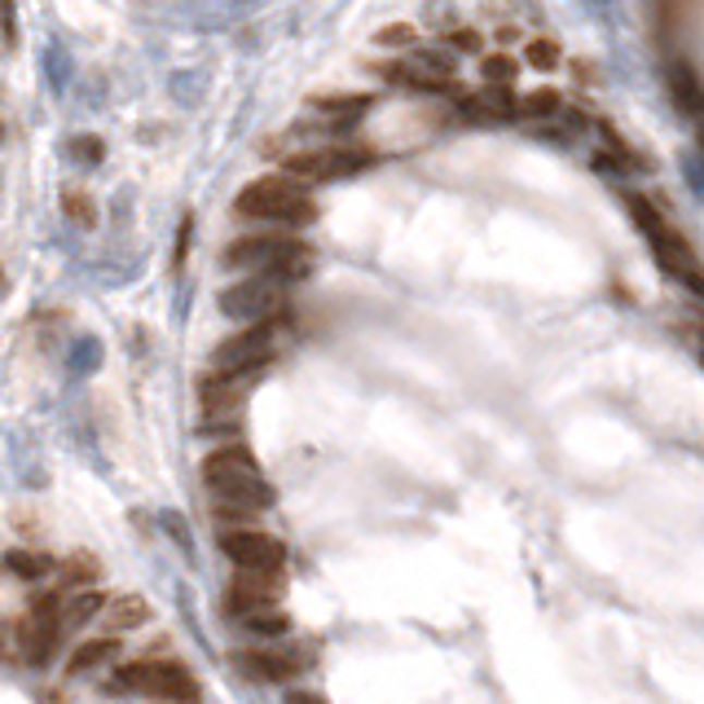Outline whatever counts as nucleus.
Here are the masks:
<instances>
[{"label":"nucleus","mask_w":704,"mask_h":704,"mask_svg":"<svg viewBox=\"0 0 704 704\" xmlns=\"http://www.w3.org/2000/svg\"><path fill=\"white\" fill-rule=\"evenodd\" d=\"M203 485L211 489V511L224 524H247L252 515H260L265 507H274V489L260 472V462L252 449H243L239 440L220 445L203 458Z\"/></svg>","instance_id":"1"},{"label":"nucleus","mask_w":704,"mask_h":704,"mask_svg":"<svg viewBox=\"0 0 704 704\" xmlns=\"http://www.w3.org/2000/svg\"><path fill=\"white\" fill-rule=\"evenodd\" d=\"M313 247L291 239L287 229L269 224V229H256V233H243V239H233L224 252H220V269L224 274H269L278 282H300L308 278L313 269Z\"/></svg>","instance_id":"2"},{"label":"nucleus","mask_w":704,"mask_h":704,"mask_svg":"<svg viewBox=\"0 0 704 704\" xmlns=\"http://www.w3.org/2000/svg\"><path fill=\"white\" fill-rule=\"evenodd\" d=\"M233 211H239L243 220H260V224H278V229H304V224L317 220V203H313L308 185L291 181L287 172L256 177L252 185H243Z\"/></svg>","instance_id":"3"},{"label":"nucleus","mask_w":704,"mask_h":704,"mask_svg":"<svg viewBox=\"0 0 704 704\" xmlns=\"http://www.w3.org/2000/svg\"><path fill=\"white\" fill-rule=\"evenodd\" d=\"M621 203H626V211L634 216V224L647 233V247H652L656 265H660L673 282H682L691 295L704 300V269H700V260H695V252L687 247L682 233L652 207V198H643V194H621Z\"/></svg>","instance_id":"4"},{"label":"nucleus","mask_w":704,"mask_h":704,"mask_svg":"<svg viewBox=\"0 0 704 704\" xmlns=\"http://www.w3.org/2000/svg\"><path fill=\"white\" fill-rule=\"evenodd\" d=\"M110 687L114 691L155 695V700H168V704H198L203 700L198 678L185 665H177V660H133V665H120Z\"/></svg>","instance_id":"5"},{"label":"nucleus","mask_w":704,"mask_h":704,"mask_svg":"<svg viewBox=\"0 0 704 704\" xmlns=\"http://www.w3.org/2000/svg\"><path fill=\"white\" fill-rule=\"evenodd\" d=\"M282 317H269V321H252L243 326L239 335H229L211 348V371H229V375H260L274 352H278V335H282Z\"/></svg>","instance_id":"6"},{"label":"nucleus","mask_w":704,"mask_h":704,"mask_svg":"<svg viewBox=\"0 0 704 704\" xmlns=\"http://www.w3.org/2000/svg\"><path fill=\"white\" fill-rule=\"evenodd\" d=\"M220 313L229 321H269V317H282L287 313V282L269 278V274H243V278H233L224 291H220Z\"/></svg>","instance_id":"7"},{"label":"nucleus","mask_w":704,"mask_h":704,"mask_svg":"<svg viewBox=\"0 0 704 704\" xmlns=\"http://www.w3.org/2000/svg\"><path fill=\"white\" fill-rule=\"evenodd\" d=\"M256 388V375H229V371H211L198 379V410H203V423L198 432H233L239 427V414L247 405Z\"/></svg>","instance_id":"8"},{"label":"nucleus","mask_w":704,"mask_h":704,"mask_svg":"<svg viewBox=\"0 0 704 704\" xmlns=\"http://www.w3.org/2000/svg\"><path fill=\"white\" fill-rule=\"evenodd\" d=\"M371 163V150L362 146H313V150H295L282 159V172L300 185H321L348 172H362Z\"/></svg>","instance_id":"9"},{"label":"nucleus","mask_w":704,"mask_h":704,"mask_svg":"<svg viewBox=\"0 0 704 704\" xmlns=\"http://www.w3.org/2000/svg\"><path fill=\"white\" fill-rule=\"evenodd\" d=\"M58 643H62V591L40 595L27 608V617L19 621V647H23L27 665H49Z\"/></svg>","instance_id":"10"},{"label":"nucleus","mask_w":704,"mask_h":704,"mask_svg":"<svg viewBox=\"0 0 704 704\" xmlns=\"http://www.w3.org/2000/svg\"><path fill=\"white\" fill-rule=\"evenodd\" d=\"M216 542H220L224 559L239 568H282L287 563V546L274 533L252 529V524H224Z\"/></svg>","instance_id":"11"},{"label":"nucleus","mask_w":704,"mask_h":704,"mask_svg":"<svg viewBox=\"0 0 704 704\" xmlns=\"http://www.w3.org/2000/svg\"><path fill=\"white\" fill-rule=\"evenodd\" d=\"M282 591H287L282 568H239V576H233L224 591V608H229V617L274 608L282 599Z\"/></svg>","instance_id":"12"},{"label":"nucleus","mask_w":704,"mask_h":704,"mask_svg":"<svg viewBox=\"0 0 704 704\" xmlns=\"http://www.w3.org/2000/svg\"><path fill=\"white\" fill-rule=\"evenodd\" d=\"M233 669L256 682H291L304 669V660L291 652H274V647H247V652H233Z\"/></svg>","instance_id":"13"},{"label":"nucleus","mask_w":704,"mask_h":704,"mask_svg":"<svg viewBox=\"0 0 704 704\" xmlns=\"http://www.w3.org/2000/svg\"><path fill=\"white\" fill-rule=\"evenodd\" d=\"M462 110L472 114V120H481V124H507V120L520 114V97L511 93V84H489L485 93H466Z\"/></svg>","instance_id":"14"},{"label":"nucleus","mask_w":704,"mask_h":704,"mask_svg":"<svg viewBox=\"0 0 704 704\" xmlns=\"http://www.w3.org/2000/svg\"><path fill=\"white\" fill-rule=\"evenodd\" d=\"M308 106H313L317 114H326L330 129H348V124H357L362 114L371 110V97H366V93H317Z\"/></svg>","instance_id":"15"},{"label":"nucleus","mask_w":704,"mask_h":704,"mask_svg":"<svg viewBox=\"0 0 704 704\" xmlns=\"http://www.w3.org/2000/svg\"><path fill=\"white\" fill-rule=\"evenodd\" d=\"M114 656H120V639H84L75 652H71V660H66V673L71 678H84V673H93V669H106Z\"/></svg>","instance_id":"16"},{"label":"nucleus","mask_w":704,"mask_h":704,"mask_svg":"<svg viewBox=\"0 0 704 704\" xmlns=\"http://www.w3.org/2000/svg\"><path fill=\"white\" fill-rule=\"evenodd\" d=\"M101 617H106L110 634H120V630H137V626H146V621H150V604H146L142 595H120V599H106Z\"/></svg>","instance_id":"17"},{"label":"nucleus","mask_w":704,"mask_h":704,"mask_svg":"<svg viewBox=\"0 0 704 704\" xmlns=\"http://www.w3.org/2000/svg\"><path fill=\"white\" fill-rule=\"evenodd\" d=\"M101 608H106V595L101 591H80L75 599H62V634L88 626L93 617H101Z\"/></svg>","instance_id":"18"},{"label":"nucleus","mask_w":704,"mask_h":704,"mask_svg":"<svg viewBox=\"0 0 704 704\" xmlns=\"http://www.w3.org/2000/svg\"><path fill=\"white\" fill-rule=\"evenodd\" d=\"M239 621H243V630H252L260 639H274V634H287L291 630V617L278 612V608H256V612H243Z\"/></svg>","instance_id":"19"},{"label":"nucleus","mask_w":704,"mask_h":704,"mask_svg":"<svg viewBox=\"0 0 704 704\" xmlns=\"http://www.w3.org/2000/svg\"><path fill=\"white\" fill-rule=\"evenodd\" d=\"M5 568H10L14 576L36 581V576H45V572L53 568V559H49V555H40V550H10V555H5Z\"/></svg>","instance_id":"20"},{"label":"nucleus","mask_w":704,"mask_h":704,"mask_svg":"<svg viewBox=\"0 0 704 704\" xmlns=\"http://www.w3.org/2000/svg\"><path fill=\"white\" fill-rule=\"evenodd\" d=\"M563 97L555 88H533L529 97H520V114H529V120H550V114H559Z\"/></svg>","instance_id":"21"},{"label":"nucleus","mask_w":704,"mask_h":704,"mask_svg":"<svg viewBox=\"0 0 704 704\" xmlns=\"http://www.w3.org/2000/svg\"><path fill=\"white\" fill-rule=\"evenodd\" d=\"M524 62L537 66V71H550V66H559V45H555L550 36H533V40L524 45Z\"/></svg>","instance_id":"22"},{"label":"nucleus","mask_w":704,"mask_h":704,"mask_svg":"<svg viewBox=\"0 0 704 704\" xmlns=\"http://www.w3.org/2000/svg\"><path fill=\"white\" fill-rule=\"evenodd\" d=\"M481 71H485V84H515L520 62H515L511 53H489V58L481 62Z\"/></svg>","instance_id":"23"},{"label":"nucleus","mask_w":704,"mask_h":704,"mask_svg":"<svg viewBox=\"0 0 704 704\" xmlns=\"http://www.w3.org/2000/svg\"><path fill=\"white\" fill-rule=\"evenodd\" d=\"M410 62H414V66H423V71H432V75H445V80H453V71H458L453 53H445V49H423V53H410Z\"/></svg>","instance_id":"24"},{"label":"nucleus","mask_w":704,"mask_h":704,"mask_svg":"<svg viewBox=\"0 0 704 704\" xmlns=\"http://www.w3.org/2000/svg\"><path fill=\"white\" fill-rule=\"evenodd\" d=\"M414 40H418V27H410V23H392V27H384L375 36V45H384V49H405Z\"/></svg>","instance_id":"25"},{"label":"nucleus","mask_w":704,"mask_h":704,"mask_svg":"<svg viewBox=\"0 0 704 704\" xmlns=\"http://www.w3.org/2000/svg\"><path fill=\"white\" fill-rule=\"evenodd\" d=\"M62 207H66V216H71L75 224H93V220H97V211L88 207V194H80V190H66V194H62Z\"/></svg>","instance_id":"26"},{"label":"nucleus","mask_w":704,"mask_h":704,"mask_svg":"<svg viewBox=\"0 0 704 704\" xmlns=\"http://www.w3.org/2000/svg\"><path fill=\"white\" fill-rule=\"evenodd\" d=\"M84 581H97V563L88 555H75L66 568H62V585H84Z\"/></svg>","instance_id":"27"},{"label":"nucleus","mask_w":704,"mask_h":704,"mask_svg":"<svg viewBox=\"0 0 704 704\" xmlns=\"http://www.w3.org/2000/svg\"><path fill=\"white\" fill-rule=\"evenodd\" d=\"M445 40H449V49H458V53H481V32H472V27H453Z\"/></svg>","instance_id":"28"},{"label":"nucleus","mask_w":704,"mask_h":704,"mask_svg":"<svg viewBox=\"0 0 704 704\" xmlns=\"http://www.w3.org/2000/svg\"><path fill=\"white\" fill-rule=\"evenodd\" d=\"M71 159L75 163H97L101 159V142L97 137H75L71 142Z\"/></svg>","instance_id":"29"},{"label":"nucleus","mask_w":704,"mask_h":704,"mask_svg":"<svg viewBox=\"0 0 704 704\" xmlns=\"http://www.w3.org/2000/svg\"><path fill=\"white\" fill-rule=\"evenodd\" d=\"M287 704H326V695H317V691H291Z\"/></svg>","instance_id":"30"},{"label":"nucleus","mask_w":704,"mask_h":704,"mask_svg":"<svg viewBox=\"0 0 704 704\" xmlns=\"http://www.w3.org/2000/svg\"><path fill=\"white\" fill-rule=\"evenodd\" d=\"M700 362H704V339H700Z\"/></svg>","instance_id":"31"},{"label":"nucleus","mask_w":704,"mask_h":704,"mask_svg":"<svg viewBox=\"0 0 704 704\" xmlns=\"http://www.w3.org/2000/svg\"><path fill=\"white\" fill-rule=\"evenodd\" d=\"M0 634H5V630H0ZM0 652H5V639H0Z\"/></svg>","instance_id":"32"}]
</instances>
